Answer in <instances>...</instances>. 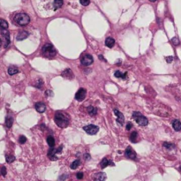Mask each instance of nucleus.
I'll return each instance as SVG.
<instances>
[{
  "label": "nucleus",
  "instance_id": "1",
  "mask_svg": "<svg viewBox=\"0 0 181 181\" xmlns=\"http://www.w3.org/2000/svg\"><path fill=\"white\" fill-rule=\"evenodd\" d=\"M55 122L60 128H65L69 125V118L64 113L57 112L55 115Z\"/></svg>",
  "mask_w": 181,
  "mask_h": 181
},
{
  "label": "nucleus",
  "instance_id": "2",
  "mask_svg": "<svg viewBox=\"0 0 181 181\" xmlns=\"http://www.w3.org/2000/svg\"><path fill=\"white\" fill-rule=\"evenodd\" d=\"M42 54L46 58H53L57 55V50L51 43H46L42 49Z\"/></svg>",
  "mask_w": 181,
  "mask_h": 181
},
{
  "label": "nucleus",
  "instance_id": "3",
  "mask_svg": "<svg viewBox=\"0 0 181 181\" xmlns=\"http://www.w3.org/2000/svg\"><path fill=\"white\" fill-rule=\"evenodd\" d=\"M14 21L19 26H26L30 22V18L26 13H18L14 17Z\"/></svg>",
  "mask_w": 181,
  "mask_h": 181
},
{
  "label": "nucleus",
  "instance_id": "4",
  "mask_svg": "<svg viewBox=\"0 0 181 181\" xmlns=\"http://www.w3.org/2000/svg\"><path fill=\"white\" fill-rule=\"evenodd\" d=\"M133 117H134V120H135L137 123L139 124L140 125H142V126H145V125H147L148 124H149V120L147 119V117L145 116H143L142 114H141L140 112H134L133 113Z\"/></svg>",
  "mask_w": 181,
  "mask_h": 181
},
{
  "label": "nucleus",
  "instance_id": "5",
  "mask_svg": "<svg viewBox=\"0 0 181 181\" xmlns=\"http://www.w3.org/2000/svg\"><path fill=\"white\" fill-rule=\"evenodd\" d=\"M1 36H2V44L4 48H7L10 44V35L7 29L1 28Z\"/></svg>",
  "mask_w": 181,
  "mask_h": 181
},
{
  "label": "nucleus",
  "instance_id": "6",
  "mask_svg": "<svg viewBox=\"0 0 181 181\" xmlns=\"http://www.w3.org/2000/svg\"><path fill=\"white\" fill-rule=\"evenodd\" d=\"M83 130L87 134H88L90 135H94V134H97V132L99 131V127L95 125H88L83 127Z\"/></svg>",
  "mask_w": 181,
  "mask_h": 181
},
{
  "label": "nucleus",
  "instance_id": "7",
  "mask_svg": "<svg viewBox=\"0 0 181 181\" xmlns=\"http://www.w3.org/2000/svg\"><path fill=\"white\" fill-rule=\"evenodd\" d=\"M80 61H81V64L85 66H88V65H90L92 63H93V61H94V58L93 57L89 55V54H86L84 55L81 59H80Z\"/></svg>",
  "mask_w": 181,
  "mask_h": 181
},
{
  "label": "nucleus",
  "instance_id": "8",
  "mask_svg": "<svg viewBox=\"0 0 181 181\" xmlns=\"http://www.w3.org/2000/svg\"><path fill=\"white\" fill-rule=\"evenodd\" d=\"M86 95H87V91L84 88H80L78 92L75 95V99L78 100V101H82L84 100L85 97H86Z\"/></svg>",
  "mask_w": 181,
  "mask_h": 181
},
{
  "label": "nucleus",
  "instance_id": "9",
  "mask_svg": "<svg viewBox=\"0 0 181 181\" xmlns=\"http://www.w3.org/2000/svg\"><path fill=\"white\" fill-rule=\"evenodd\" d=\"M114 114L117 116V122L119 125H123L124 122H125V117H124V115L118 111L117 110H114Z\"/></svg>",
  "mask_w": 181,
  "mask_h": 181
},
{
  "label": "nucleus",
  "instance_id": "10",
  "mask_svg": "<svg viewBox=\"0 0 181 181\" xmlns=\"http://www.w3.org/2000/svg\"><path fill=\"white\" fill-rule=\"evenodd\" d=\"M125 155L127 158L129 159H135L136 158V153L134 150H133V149L131 147H128L127 149H125Z\"/></svg>",
  "mask_w": 181,
  "mask_h": 181
},
{
  "label": "nucleus",
  "instance_id": "11",
  "mask_svg": "<svg viewBox=\"0 0 181 181\" xmlns=\"http://www.w3.org/2000/svg\"><path fill=\"white\" fill-rule=\"evenodd\" d=\"M56 154H57V149H54V147H51L48 151V156L50 157V159H51L52 161L58 160V157L56 156Z\"/></svg>",
  "mask_w": 181,
  "mask_h": 181
},
{
  "label": "nucleus",
  "instance_id": "12",
  "mask_svg": "<svg viewBox=\"0 0 181 181\" xmlns=\"http://www.w3.org/2000/svg\"><path fill=\"white\" fill-rule=\"evenodd\" d=\"M35 110H37L39 113H43L46 110L45 104H43V103H41V102H38V103H36V104H35Z\"/></svg>",
  "mask_w": 181,
  "mask_h": 181
},
{
  "label": "nucleus",
  "instance_id": "13",
  "mask_svg": "<svg viewBox=\"0 0 181 181\" xmlns=\"http://www.w3.org/2000/svg\"><path fill=\"white\" fill-rule=\"evenodd\" d=\"M62 76L64 78H66V79H72L73 78V72H72L71 69H69V68H67V69H65V71L62 72Z\"/></svg>",
  "mask_w": 181,
  "mask_h": 181
},
{
  "label": "nucleus",
  "instance_id": "14",
  "mask_svg": "<svg viewBox=\"0 0 181 181\" xmlns=\"http://www.w3.org/2000/svg\"><path fill=\"white\" fill-rule=\"evenodd\" d=\"M28 35H29V34L27 32V31H21V32H19V34L17 35V40H18V41L25 40V39L28 37Z\"/></svg>",
  "mask_w": 181,
  "mask_h": 181
},
{
  "label": "nucleus",
  "instance_id": "15",
  "mask_svg": "<svg viewBox=\"0 0 181 181\" xmlns=\"http://www.w3.org/2000/svg\"><path fill=\"white\" fill-rule=\"evenodd\" d=\"M100 165H101V168H106L108 165H114V163L113 162H111L109 160V159H107V158H104L103 160H102V162L100 163Z\"/></svg>",
  "mask_w": 181,
  "mask_h": 181
},
{
  "label": "nucleus",
  "instance_id": "16",
  "mask_svg": "<svg viewBox=\"0 0 181 181\" xmlns=\"http://www.w3.org/2000/svg\"><path fill=\"white\" fill-rule=\"evenodd\" d=\"M172 126L174 128L175 131L179 132V131H181V122L178 119H175L172 121Z\"/></svg>",
  "mask_w": 181,
  "mask_h": 181
},
{
  "label": "nucleus",
  "instance_id": "17",
  "mask_svg": "<svg viewBox=\"0 0 181 181\" xmlns=\"http://www.w3.org/2000/svg\"><path fill=\"white\" fill-rule=\"evenodd\" d=\"M18 72H19V69L15 65H11L8 68V73H9V75H14V74L18 73Z\"/></svg>",
  "mask_w": 181,
  "mask_h": 181
},
{
  "label": "nucleus",
  "instance_id": "18",
  "mask_svg": "<svg viewBox=\"0 0 181 181\" xmlns=\"http://www.w3.org/2000/svg\"><path fill=\"white\" fill-rule=\"evenodd\" d=\"M114 44H115V40L114 39L111 38V37L106 38V40H105V45L107 46V47L112 48L114 46Z\"/></svg>",
  "mask_w": 181,
  "mask_h": 181
},
{
  "label": "nucleus",
  "instance_id": "19",
  "mask_svg": "<svg viewBox=\"0 0 181 181\" xmlns=\"http://www.w3.org/2000/svg\"><path fill=\"white\" fill-rule=\"evenodd\" d=\"M63 4H64L63 0H54V2H53L54 10H57V9L61 8V7H62V6H63Z\"/></svg>",
  "mask_w": 181,
  "mask_h": 181
},
{
  "label": "nucleus",
  "instance_id": "20",
  "mask_svg": "<svg viewBox=\"0 0 181 181\" xmlns=\"http://www.w3.org/2000/svg\"><path fill=\"white\" fill-rule=\"evenodd\" d=\"M94 179L95 180H104V179H106V175L103 172L96 173L95 177H94Z\"/></svg>",
  "mask_w": 181,
  "mask_h": 181
},
{
  "label": "nucleus",
  "instance_id": "21",
  "mask_svg": "<svg viewBox=\"0 0 181 181\" xmlns=\"http://www.w3.org/2000/svg\"><path fill=\"white\" fill-rule=\"evenodd\" d=\"M88 114L90 115V116H96L97 114V108H95V107H93V106H89V107H88Z\"/></svg>",
  "mask_w": 181,
  "mask_h": 181
},
{
  "label": "nucleus",
  "instance_id": "22",
  "mask_svg": "<svg viewBox=\"0 0 181 181\" xmlns=\"http://www.w3.org/2000/svg\"><path fill=\"white\" fill-rule=\"evenodd\" d=\"M13 117L10 116H7L6 119V125L7 127H8V128H10V127L13 125Z\"/></svg>",
  "mask_w": 181,
  "mask_h": 181
},
{
  "label": "nucleus",
  "instance_id": "23",
  "mask_svg": "<svg viewBox=\"0 0 181 181\" xmlns=\"http://www.w3.org/2000/svg\"><path fill=\"white\" fill-rule=\"evenodd\" d=\"M47 142L49 144V146L51 148V147H54L55 146V139L52 137V136H48L47 138Z\"/></svg>",
  "mask_w": 181,
  "mask_h": 181
},
{
  "label": "nucleus",
  "instance_id": "24",
  "mask_svg": "<svg viewBox=\"0 0 181 181\" xmlns=\"http://www.w3.org/2000/svg\"><path fill=\"white\" fill-rule=\"evenodd\" d=\"M137 138H138V134H137V132H133L132 134H131V135H130V141L132 142H137Z\"/></svg>",
  "mask_w": 181,
  "mask_h": 181
},
{
  "label": "nucleus",
  "instance_id": "25",
  "mask_svg": "<svg viewBox=\"0 0 181 181\" xmlns=\"http://www.w3.org/2000/svg\"><path fill=\"white\" fill-rule=\"evenodd\" d=\"M115 76L117 78H122V79H126V76H127V72H125V73H122L120 71H116L115 72Z\"/></svg>",
  "mask_w": 181,
  "mask_h": 181
},
{
  "label": "nucleus",
  "instance_id": "26",
  "mask_svg": "<svg viewBox=\"0 0 181 181\" xmlns=\"http://www.w3.org/2000/svg\"><path fill=\"white\" fill-rule=\"evenodd\" d=\"M80 160H79V159L75 160V161H73V162H72L71 168L72 169V170H75V169L77 168L78 166L80 165Z\"/></svg>",
  "mask_w": 181,
  "mask_h": 181
},
{
  "label": "nucleus",
  "instance_id": "27",
  "mask_svg": "<svg viewBox=\"0 0 181 181\" xmlns=\"http://www.w3.org/2000/svg\"><path fill=\"white\" fill-rule=\"evenodd\" d=\"M0 26H1V28L7 29L8 28V23H7V21H6L5 19H1L0 20Z\"/></svg>",
  "mask_w": 181,
  "mask_h": 181
},
{
  "label": "nucleus",
  "instance_id": "28",
  "mask_svg": "<svg viewBox=\"0 0 181 181\" xmlns=\"http://www.w3.org/2000/svg\"><path fill=\"white\" fill-rule=\"evenodd\" d=\"M162 146H163L164 148H166V149H174L175 148L174 144H171V143H168V142H163Z\"/></svg>",
  "mask_w": 181,
  "mask_h": 181
},
{
  "label": "nucleus",
  "instance_id": "29",
  "mask_svg": "<svg viewBox=\"0 0 181 181\" xmlns=\"http://www.w3.org/2000/svg\"><path fill=\"white\" fill-rule=\"evenodd\" d=\"M6 162H13L14 160H15V157L13 156V155H8L6 156Z\"/></svg>",
  "mask_w": 181,
  "mask_h": 181
},
{
  "label": "nucleus",
  "instance_id": "30",
  "mask_svg": "<svg viewBox=\"0 0 181 181\" xmlns=\"http://www.w3.org/2000/svg\"><path fill=\"white\" fill-rule=\"evenodd\" d=\"M19 143H21V144H24V143L27 142V138L24 135L19 136Z\"/></svg>",
  "mask_w": 181,
  "mask_h": 181
},
{
  "label": "nucleus",
  "instance_id": "31",
  "mask_svg": "<svg viewBox=\"0 0 181 181\" xmlns=\"http://www.w3.org/2000/svg\"><path fill=\"white\" fill-rule=\"evenodd\" d=\"M80 4H81L82 6H88V5H89V3H90V1H89V0H80Z\"/></svg>",
  "mask_w": 181,
  "mask_h": 181
},
{
  "label": "nucleus",
  "instance_id": "32",
  "mask_svg": "<svg viewBox=\"0 0 181 181\" xmlns=\"http://www.w3.org/2000/svg\"><path fill=\"white\" fill-rule=\"evenodd\" d=\"M171 42L173 43V44H174V45H179V39L177 38V37L172 38Z\"/></svg>",
  "mask_w": 181,
  "mask_h": 181
},
{
  "label": "nucleus",
  "instance_id": "33",
  "mask_svg": "<svg viewBox=\"0 0 181 181\" xmlns=\"http://www.w3.org/2000/svg\"><path fill=\"white\" fill-rule=\"evenodd\" d=\"M1 174H2V176H4V177L6 174V169L5 166H3V167L1 168Z\"/></svg>",
  "mask_w": 181,
  "mask_h": 181
},
{
  "label": "nucleus",
  "instance_id": "34",
  "mask_svg": "<svg viewBox=\"0 0 181 181\" xmlns=\"http://www.w3.org/2000/svg\"><path fill=\"white\" fill-rule=\"evenodd\" d=\"M76 177H77V179H81L83 178V173H82V172H79V173H77V175H76Z\"/></svg>",
  "mask_w": 181,
  "mask_h": 181
},
{
  "label": "nucleus",
  "instance_id": "35",
  "mask_svg": "<svg viewBox=\"0 0 181 181\" xmlns=\"http://www.w3.org/2000/svg\"><path fill=\"white\" fill-rule=\"evenodd\" d=\"M172 60H173V58H172V57H167V58H166V61H167V63H171V62H172Z\"/></svg>",
  "mask_w": 181,
  "mask_h": 181
},
{
  "label": "nucleus",
  "instance_id": "36",
  "mask_svg": "<svg viewBox=\"0 0 181 181\" xmlns=\"http://www.w3.org/2000/svg\"><path fill=\"white\" fill-rule=\"evenodd\" d=\"M132 126H133L132 123H131V122H128L127 125H126V130H130L131 128H132Z\"/></svg>",
  "mask_w": 181,
  "mask_h": 181
},
{
  "label": "nucleus",
  "instance_id": "37",
  "mask_svg": "<svg viewBox=\"0 0 181 181\" xmlns=\"http://www.w3.org/2000/svg\"><path fill=\"white\" fill-rule=\"evenodd\" d=\"M62 149H63V146H60L58 149H57V153H60L62 151Z\"/></svg>",
  "mask_w": 181,
  "mask_h": 181
},
{
  "label": "nucleus",
  "instance_id": "38",
  "mask_svg": "<svg viewBox=\"0 0 181 181\" xmlns=\"http://www.w3.org/2000/svg\"><path fill=\"white\" fill-rule=\"evenodd\" d=\"M84 157H86V158H88V159H89V155H84Z\"/></svg>",
  "mask_w": 181,
  "mask_h": 181
},
{
  "label": "nucleus",
  "instance_id": "39",
  "mask_svg": "<svg viewBox=\"0 0 181 181\" xmlns=\"http://www.w3.org/2000/svg\"><path fill=\"white\" fill-rule=\"evenodd\" d=\"M149 1H150V2H155L156 0H149Z\"/></svg>",
  "mask_w": 181,
  "mask_h": 181
},
{
  "label": "nucleus",
  "instance_id": "40",
  "mask_svg": "<svg viewBox=\"0 0 181 181\" xmlns=\"http://www.w3.org/2000/svg\"><path fill=\"white\" fill-rule=\"evenodd\" d=\"M179 171H181V166H180V167H179Z\"/></svg>",
  "mask_w": 181,
  "mask_h": 181
}]
</instances>
